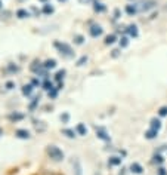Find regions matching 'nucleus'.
Segmentation results:
<instances>
[{
  "label": "nucleus",
  "mask_w": 167,
  "mask_h": 175,
  "mask_svg": "<svg viewBox=\"0 0 167 175\" xmlns=\"http://www.w3.org/2000/svg\"><path fill=\"white\" fill-rule=\"evenodd\" d=\"M47 155H49L51 159H53V160H56V162H59V160L64 159V153H62V150L58 148L56 145H49V147H47Z\"/></svg>",
  "instance_id": "obj_1"
},
{
  "label": "nucleus",
  "mask_w": 167,
  "mask_h": 175,
  "mask_svg": "<svg viewBox=\"0 0 167 175\" xmlns=\"http://www.w3.org/2000/svg\"><path fill=\"white\" fill-rule=\"evenodd\" d=\"M55 48L59 51V54L61 55H64V56H73L74 55V52H73V49H71V46L69 45H67V43H61V42H55Z\"/></svg>",
  "instance_id": "obj_2"
},
{
  "label": "nucleus",
  "mask_w": 167,
  "mask_h": 175,
  "mask_svg": "<svg viewBox=\"0 0 167 175\" xmlns=\"http://www.w3.org/2000/svg\"><path fill=\"white\" fill-rule=\"evenodd\" d=\"M89 31H90V36H92V37H98V36H101V34H102V31H104V30H102V27H101V25H92Z\"/></svg>",
  "instance_id": "obj_3"
},
{
  "label": "nucleus",
  "mask_w": 167,
  "mask_h": 175,
  "mask_svg": "<svg viewBox=\"0 0 167 175\" xmlns=\"http://www.w3.org/2000/svg\"><path fill=\"white\" fill-rule=\"evenodd\" d=\"M95 131H96V135L101 138V140H104V141H108L109 140V137H108V134H107V131L105 129H102V128H95Z\"/></svg>",
  "instance_id": "obj_4"
},
{
  "label": "nucleus",
  "mask_w": 167,
  "mask_h": 175,
  "mask_svg": "<svg viewBox=\"0 0 167 175\" xmlns=\"http://www.w3.org/2000/svg\"><path fill=\"white\" fill-rule=\"evenodd\" d=\"M15 135H16L18 138H22V140L30 138V132H28V131H25V129H18L16 132H15Z\"/></svg>",
  "instance_id": "obj_5"
},
{
  "label": "nucleus",
  "mask_w": 167,
  "mask_h": 175,
  "mask_svg": "<svg viewBox=\"0 0 167 175\" xmlns=\"http://www.w3.org/2000/svg\"><path fill=\"white\" fill-rule=\"evenodd\" d=\"M130 171L133 172V174H142V172H144V169H142V166L139 165V163H132L130 165Z\"/></svg>",
  "instance_id": "obj_6"
},
{
  "label": "nucleus",
  "mask_w": 167,
  "mask_h": 175,
  "mask_svg": "<svg viewBox=\"0 0 167 175\" xmlns=\"http://www.w3.org/2000/svg\"><path fill=\"white\" fill-rule=\"evenodd\" d=\"M138 11H139V9H138V5H127V6H126V12H127L129 15H135Z\"/></svg>",
  "instance_id": "obj_7"
},
{
  "label": "nucleus",
  "mask_w": 167,
  "mask_h": 175,
  "mask_svg": "<svg viewBox=\"0 0 167 175\" xmlns=\"http://www.w3.org/2000/svg\"><path fill=\"white\" fill-rule=\"evenodd\" d=\"M157 134H158V131L151 128L149 131H147V132H145V137H147L148 140H152V138H155V137H157Z\"/></svg>",
  "instance_id": "obj_8"
},
{
  "label": "nucleus",
  "mask_w": 167,
  "mask_h": 175,
  "mask_svg": "<svg viewBox=\"0 0 167 175\" xmlns=\"http://www.w3.org/2000/svg\"><path fill=\"white\" fill-rule=\"evenodd\" d=\"M55 67H56V61L55 59H47L44 62V68L46 70H51V68H55Z\"/></svg>",
  "instance_id": "obj_9"
},
{
  "label": "nucleus",
  "mask_w": 167,
  "mask_h": 175,
  "mask_svg": "<svg viewBox=\"0 0 167 175\" xmlns=\"http://www.w3.org/2000/svg\"><path fill=\"white\" fill-rule=\"evenodd\" d=\"M127 33H129L132 37H136V36H138V27H136V25H129V27H127Z\"/></svg>",
  "instance_id": "obj_10"
},
{
  "label": "nucleus",
  "mask_w": 167,
  "mask_h": 175,
  "mask_svg": "<svg viewBox=\"0 0 167 175\" xmlns=\"http://www.w3.org/2000/svg\"><path fill=\"white\" fill-rule=\"evenodd\" d=\"M151 128L152 129H157V131H160V128H161V122L158 120V119H151Z\"/></svg>",
  "instance_id": "obj_11"
},
{
  "label": "nucleus",
  "mask_w": 167,
  "mask_h": 175,
  "mask_svg": "<svg viewBox=\"0 0 167 175\" xmlns=\"http://www.w3.org/2000/svg\"><path fill=\"white\" fill-rule=\"evenodd\" d=\"M73 166H74V172H76V175H81V166H80V162H79L77 159L73 162Z\"/></svg>",
  "instance_id": "obj_12"
},
{
  "label": "nucleus",
  "mask_w": 167,
  "mask_h": 175,
  "mask_svg": "<svg viewBox=\"0 0 167 175\" xmlns=\"http://www.w3.org/2000/svg\"><path fill=\"white\" fill-rule=\"evenodd\" d=\"M62 134L65 137H68V138H74L76 137V132H74L73 129H62Z\"/></svg>",
  "instance_id": "obj_13"
},
{
  "label": "nucleus",
  "mask_w": 167,
  "mask_h": 175,
  "mask_svg": "<svg viewBox=\"0 0 167 175\" xmlns=\"http://www.w3.org/2000/svg\"><path fill=\"white\" fill-rule=\"evenodd\" d=\"M77 132H79V135H86L87 129H86V126H84L83 123H79V125H77Z\"/></svg>",
  "instance_id": "obj_14"
},
{
  "label": "nucleus",
  "mask_w": 167,
  "mask_h": 175,
  "mask_svg": "<svg viewBox=\"0 0 167 175\" xmlns=\"http://www.w3.org/2000/svg\"><path fill=\"white\" fill-rule=\"evenodd\" d=\"M16 16H18V18H27V16H30V13H28V11H25V9H19V11L16 12Z\"/></svg>",
  "instance_id": "obj_15"
},
{
  "label": "nucleus",
  "mask_w": 167,
  "mask_h": 175,
  "mask_svg": "<svg viewBox=\"0 0 167 175\" xmlns=\"http://www.w3.org/2000/svg\"><path fill=\"white\" fill-rule=\"evenodd\" d=\"M31 92H33V86L31 85H25V86L22 88V94L24 95H30Z\"/></svg>",
  "instance_id": "obj_16"
},
{
  "label": "nucleus",
  "mask_w": 167,
  "mask_h": 175,
  "mask_svg": "<svg viewBox=\"0 0 167 175\" xmlns=\"http://www.w3.org/2000/svg\"><path fill=\"white\" fill-rule=\"evenodd\" d=\"M31 70H33V71H36V73L41 71V64H40V62H37V61H34V62H33V65H31Z\"/></svg>",
  "instance_id": "obj_17"
},
{
  "label": "nucleus",
  "mask_w": 167,
  "mask_h": 175,
  "mask_svg": "<svg viewBox=\"0 0 167 175\" xmlns=\"http://www.w3.org/2000/svg\"><path fill=\"white\" fill-rule=\"evenodd\" d=\"M52 12H53V6H51V5H44V6H43V13L49 15V13H52Z\"/></svg>",
  "instance_id": "obj_18"
},
{
  "label": "nucleus",
  "mask_w": 167,
  "mask_h": 175,
  "mask_svg": "<svg viewBox=\"0 0 167 175\" xmlns=\"http://www.w3.org/2000/svg\"><path fill=\"white\" fill-rule=\"evenodd\" d=\"M120 163H121V159H120V157H111V159H109V165H112V166L120 165Z\"/></svg>",
  "instance_id": "obj_19"
},
{
  "label": "nucleus",
  "mask_w": 167,
  "mask_h": 175,
  "mask_svg": "<svg viewBox=\"0 0 167 175\" xmlns=\"http://www.w3.org/2000/svg\"><path fill=\"white\" fill-rule=\"evenodd\" d=\"M64 76H65V70H59V71L55 74V79H56L58 82H61V80L64 79Z\"/></svg>",
  "instance_id": "obj_20"
},
{
  "label": "nucleus",
  "mask_w": 167,
  "mask_h": 175,
  "mask_svg": "<svg viewBox=\"0 0 167 175\" xmlns=\"http://www.w3.org/2000/svg\"><path fill=\"white\" fill-rule=\"evenodd\" d=\"M114 42H115V36H114V34H111V36H107V37H105V43H107V45H112Z\"/></svg>",
  "instance_id": "obj_21"
},
{
  "label": "nucleus",
  "mask_w": 167,
  "mask_h": 175,
  "mask_svg": "<svg viewBox=\"0 0 167 175\" xmlns=\"http://www.w3.org/2000/svg\"><path fill=\"white\" fill-rule=\"evenodd\" d=\"M95 11L96 12H104L105 11V6L102 3H95Z\"/></svg>",
  "instance_id": "obj_22"
},
{
  "label": "nucleus",
  "mask_w": 167,
  "mask_h": 175,
  "mask_svg": "<svg viewBox=\"0 0 167 175\" xmlns=\"http://www.w3.org/2000/svg\"><path fill=\"white\" fill-rule=\"evenodd\" d=\"M24 117V114H18V113H13V114H11L9 116V119L11 120H21Z\"/></svg>",
  "instance_id": "obj_23"
},
{
  "label": "nucleus",
  "mask_w": 167,
  "mask_h": 175,
  "mask_svg": "<svg viewBox=\"0 0 167 175\" xmlns=\"http://www.w3.org/2000/svg\"><path fill=\"white\" fill-rule=\"evenodd\" d=\"M127 45H129V39H127V37H121V39H120V46H121V48H126Z\"/></svg>",
  "instance_id": "obj_24"
},
{
  "label": "nucleus",
  "mask_w": 167,
  "mask_h": 175,
  "mask_svg": "<svg viewBox=\"0 0 167 175\" xmlns=\"http://www.w3.org/2000/svg\"><path fill=\"white\" fill-rule=\"evenodd\" d=\"M158 114H160L161 117L167 116V107H166V105H164V107H160V110H158Z\"/></svg>",
  "instance_id": "obj_25"
},
{
  "label": "nucleus",
  "mask_w": 167,
  "mask_h": 175,
  "mask_svg": "<svg viewBox=\"0 0 167 175\" xmlns=\"http://www.w3.org/2000/svg\"><path fill=\"white\" fill-rule=\"evenodd\" d=\"M43 86H44L46 91H52V89H53V86H52V83H51L49 80H46V82L43 83Z\"/></svg>",
  "instance_id": "obj_26"
},
{
  "label": "nucleus",
  "mask_w": 167,
  "mask_h": 175,
  "mask_svg": "<svg viewBox=\"0 0 167 175\" xmlns=\"http://www.w3.org/2000/svg\"><path fill=\"white\" fill-rule=\"evenodd\" d=\"M83 36H80V34H77V36H74V42L77 43V45H81V43H83Z\"/></svg>",
  "instance_id": "obj_27"
},
{
  "label": "nucleus",
  "mask_w": 167,
  "mask_h": 175,
  "mask_svg": "<svg viewBox=\"0 0 167 175\" xmlns=\"http://www.w3.org/2000/svg\"><path fill=\"white\" fill-rule=\"evenodd\" d=\"M68 119H69V114H68V113L61 114V122H62V123H67V122H68Z\"/></svg>",
  "instance_id": "obj_28"
},
{
  "label": "nucleus",
  "mask_w": 167,
  "mask_h": 175,
  "mask_svg": "<svg viewBox=\"0 0 167 175\" xmlns=\"http://www.w3.org/2000/svg\"><path fill=\"white\" fill-rule=\"evenodd\" d=\"M157 175H167V171H166L164 168H160V169L157 171Z\"/></svg>",
  "instance_id": "obj_29"
},
{
  "label": "nucleus",
  "mask_w": 167,
  "mask_h": 175,
  "mask_svg": "<svg viewBox=\"0 0 167 175\" xmlns=\"http://www.w3.org/2000/svg\"><path fill=\"white\" fill-rule=\"evenodd\" d=\"M154 162H157V163H163V157H161L160 155H157V156L154 157Z\"/></svg>",
  "instance_id": "obj_30"
},
{
  "label": "nucleus",
  "mask_w": 167,
  "mask_h": 175,
  "mask_svg": "<svg viewBox=\"0 0 167 175\" xmlns=\"http://www.w3.org/2000/svg\"><path fill=\"white\" fill-rule=\"evenodd\" d=\"M86 61H87V58H86V56H81V58L79 59V62H77V64H79V65H83Z\"/></svg>",
  "instance_id": "obj_31"
},
{
  "label": "nucleus",
  "mask_w": 167,
  "mask_h": 175,
  "mask_svg": "<svg viewBox=\"0 0 167 175\" xmlns=\"http://www.w3.org/2000/svg\"><path fill=\"white\" fill-rule=\"evenodd\" d=\"M49 97L55 98V97H56V89H52V91H49Z\"/></svg>",
  "instance_id": "obj_32"
},
{
  "label": "nucleus",
  "mask_w": 167,
  "mask_h": 175,
  "mask_svg": "<svg viewBox=\"0 0 167 175\" xmlns=\"http://www.w3.org/2000/svg\"><path fill=\"white\" fill-rule=\"evenodd\" d=\"M6 88H8V89H12V88H13V83H12V82L6 83Z\"/></svg>",
  "instance_id": "obj_33"
},
{
  "label": "nucleus",
  "mask_w": 167,
  "mask_h": 175,
  "mask_svg": "<svg viewBox=\"0 0 167 175\" xmlns=\"http://www.w3.org/2000/svg\"><path fill=\"white\" fill-rule=\"evenodd\" d=\"M118 55V51H112V56H117Z\"/></svg>",
  "instance_id": "obj_34"
},
{
  "label": "nucleus",
  "mask_w": 167,
  "mask_h": 175,
  "mask_svg": "<svg viewBox=\"0 0 167 175\" xmlns=\"http://www.w3.org/2000/svg\"><path fill=\"white\" fill-rule=\"evenodd\" d=\"M40 2H47V0H40Z\"/></svg>",
  "instance_id": "obj_35"
},
{
  "label": "nucleus",
  "mask_w": 167,
  "mask_h": 175,
  "mask_svg": "<svg viewBox=\"0 0 167 175\" xmlns=\"http://www.w3.org/2000/svg\"><path fill=\"white\" fill-rule=\"evenodd\" d=\"M0 8H2V2H0Z\"/></svg>",
  "instance_id": "obj_36"
},
{
  "label": "nucleus",
  "mask_w": 167,
  "mask_h": 175,
  "mask_svg": "<svg viewBox=\"0 0 167 175\" xmlns=\"http://www.w3.org/2000/svg\"><path fill=\"white\" fill-rule=\"evenodd\" d=\"M61 2H64V0H61Z\"/></svg>",
  "instance_id": "obj_37"
}]
</instances>
